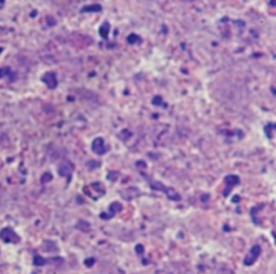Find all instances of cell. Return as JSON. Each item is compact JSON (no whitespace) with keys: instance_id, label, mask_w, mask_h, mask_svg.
<instances>
[{"instance_id":"cell-4","label":"cell","mask_w":276,"mask_h":274,"mask_svg":"<svg viewBox=\"0 0 276 274\" xmlns=\"http://www.w3.org/2000/svg\"><path fill=\"white\" fill-rule=\"evenodd\" d=\"M43 80H45V83L48 85V88H55L56 86V76L55 74H52V72H48V74H46L43 76Z\"/></svg>"},{"instance_id":"cell-2","label":"cell","mask_w":276,"mask_h":274,"mask_svg":"<svg viewBox=\"0 0 276 274\" xmlns=\"http://www.w3.org/2000/svg\"><path fill=\"white\" fill-rule=\"evenodd\" d=\"M92 149H93V151L99 154V155H102V154H105L107 151V146L102 138H95L93 145H92Z\"/></svg>"},{"instance_id":"cell-1","label":"cell","mask_w":276,"mask_h":274,"mask_svg":"<svg viewBox=\"0 0 276 274\" xmlns=\"http://www.w3.org/2000/svg\"><path fill=\"white\" fill-rule=\"evenodd\" d=\"M260 253H261V248L257 246V245L253 246L252 250H251V253H250V255H248L246 258V260H244V264H246V265H252L256 260H257V258L260 256Z\"/></svg>"},{"instance_id":"cell-3","label":"cell","mask_w":276,"mask_h":274,"mask_svg":"<svg viewBox=\"0 0 276 274\" xmlns=\"http://www.w3.org/2000/svg\"><path fill=\"white\" fill-rule=\"evenodd\" d=\"M0 237L3 239L5 242H11V241H18V237L15 236V234L9 229H5L0 232Z\"/></svg>"},{"instance_id":"cell-6","label":"cell","mask_w":276,"mask_h":274,"mask_svg":"<svg viewBox=\"0 0 276 274\" xmlns=\"http://www.w3.org/2000/svg\"><path fill=\"white\" fill-rule=\"evenodd\" d=\"M99 10H101V5H92L83 8V11H99Z\"/></svg>"},{"instance_id":"cell-5","label":"cell","mask_w":276,"mask_h":274,"mask_svg":"<svg viewBox=\"0 0 276 274\" xmlns=\"http://www.w3.org/2000/svg\"><path fill=\"white\" fill-rule=\"evenodd\" d=\"M106 28H110V24L107 22L103 23V25L101 27V32H99L103 38H107V36H108V30H106Z\"/></svg>"}]
</instances>
